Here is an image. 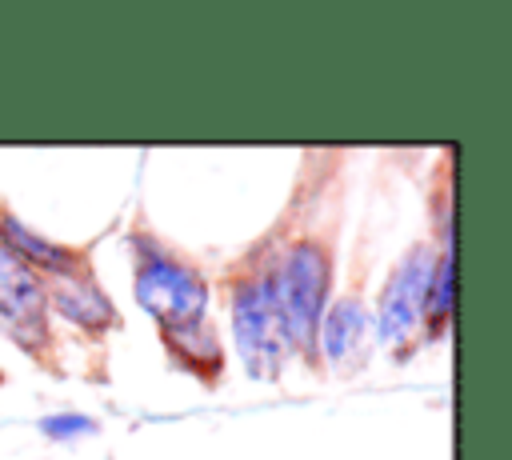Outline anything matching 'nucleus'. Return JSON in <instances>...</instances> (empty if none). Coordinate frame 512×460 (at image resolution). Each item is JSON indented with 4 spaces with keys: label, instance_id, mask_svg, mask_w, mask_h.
I'll return each instance as SVG.
<instances>
[{
    "label": "nucleus",
    "instance_id": "9",
    "mask_svg": "<svg viewBox=\"0 0 512 460\" xmlns=\"http://www.w3.org/2000/svg\"><path fill=\"white\" fill-rule=\"evenodd\" d=\"M432 284H428V304H432V316L440 320L444 312H448V304H452V260L444 256L436 268H432Z\"/></svg>",
    "mask_w": 512,
    "mask_h": 460
},
{
    "label": "nucleus",
    "instance_id": "2",
    "mask_svg": "<svg viewBox=\"0 0 512 460\" xmlns=\"http://www.w3.org/2000/svg\"><path fill=\"white\" fill-rule=\"evenodd\" d=\"M136 300L164 324L168 336L204 328L208 288L192 268H184L176 260H160V256L144 260L136 272Z\"/></svg>",
    "mask_w": 512,
    "mask_h": 460
},
{
    "label": "nucleus",
    "instance_id": "4",
    "mask_svg": "<svg viewBox=\"0 0 512 460\" xmlns=\"http://www.w3.org/2000/svg\"><path fill=\"white\" fill-rule=\"evenodd\" d=\"M432 252L424 244H416L400 264L396 272L388 276L384 284V296H380V340L384 344H404L416 324H420V312L428 304V284H432Z\"/></svg>",
    "mask_w": 512,
    "mask_h": 460
},
{
    "label": "nucleus",
    "instance_id": "3",
    "mask_svg": "<svg viewBox=\"0 0 512 460\" xmlns=\"http://www.w3.org/2000/svg\"><path fill=\"white\" fill-rule=\"evenodd\" d=\"M232 336L240 348V360L248 368V376H276L280 368V352H284V328H280V312H276V292H272V276L248 280L236 288L232 296Z\"/></svg>",
    "mask_w": 512,
    "mask_h": 460
},
{
    "label": "nucleus",
    "instance_id": "1",
    "mask_svg": "<svg viewBox=\"0 0 512 460\" xmlns=\"http://www.w3.org/2000/svg\"><path fill=\"white\" fill-rule=\"evenodd\" d=\"M272 292H276V312H280L284 340L296 344V348H312L320 308H324V292H328V252L316 240L292 244L284 252L280 276H272Z\"/></svg>",
    "mask_w": 512,
    "mask_h": 460
},
{
    "label": "nucleus",
    "instance_id": "6",
    "mask_svg": "<svg viewBox=\"0 0 512 460\" xmlns=\"http://www.w3.org/2000/svg\"><path fill=\"white\" fill-rule=\"evenodd\" d=\"M52 304L64 320L80 324V328H108L116 324V308L108 304V296L100 292V284L84 272H60L52 280Z\"/></svg>",
    "mask_w": 512,
    "mask_h": 460
},
{
    "label": "nucleus",
    "instance_id": "7",
    "mask_svg": "<svg viewBox=\"0 0 512 460\" xmlns=\"http://www.w3.org/2000/svg\"><path fill=\"white\" fill-rule=\"evenodd\" d=\"M364 328H368V312L356 296H344L328 308V316L316 324V344L324 348V356L332 364H348L352 352L360 348L364 340Z\"/></svg>",
    "mask_w": 512,
    "mask_h": 460
},
{
    "label": "nucleus",
    "instance_id": "5",
    "mask_svg": "<svg viewBox=\"0 0 512 460\" xmlns=\"http://www.w3.org/2000/svg\"><path fill=\"white\" fill-rule=\"evenodd\" d=\"M0 316L12 328H32V336H44V284L40 276L0 244Z\"/></svg>",
    "mask_w": 512,
    "mask_h": 460
},
{
    "label": "nucleus",
    "instance_id": "10",
    "mask_svg": "<svg viewBox=\"0 0 512 460\" xmlns=\"http://www.w3.org/2000/svg\"><path fill=\"white\" fill-rule=\"evenodd\" d=\"M40 428H44L48 436H56V440H68V436H88L96 424H92L88 416H76V412H60V416H44V420H40Z\"/></svg>",
    "mask_w": 512,
    "mask_h": 460
},
{
    "label": "nucleus",
    "instance_id": "8",
    "mask_svg": "<svg viewBox=\"0 0 512 460\" xmlns=\"http://www.w3.org/2000/svg\"><path fill=\"white\" fill-rule=\"evenodd\" d=\"M0 232H4V240H8L4 248H8V252H16L28 268H32V260H36V264H48V268H68V252H64V248H56L52 240L36 236L32 228H24L16 216H8V212H4V216H0Z\"/></svg>",
    "mask_w": 512,
    "mask_h": 460
}]
</instances>
